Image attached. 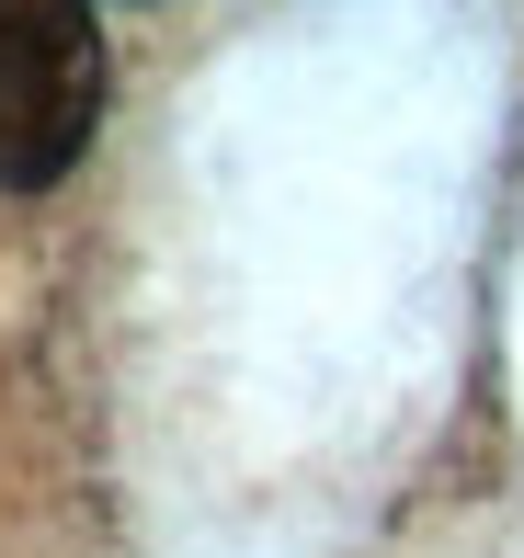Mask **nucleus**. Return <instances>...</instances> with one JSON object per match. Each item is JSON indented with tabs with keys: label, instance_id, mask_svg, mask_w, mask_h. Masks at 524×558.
<instances>
[{
	"label": "nucleus",
	"instance_id": "nucleus-1",
	"mask_svg": "<svg viewBox=\"0 0 524 558\" xmlns=\"http://www.w3.org/2000/svg\"><path fill=\"white\" fill-rule=\"evenodd\" d=\"M92 125H103L92 0H0V194L69 183Z\"/></svg>",
	"mask_w": 524,
	"mask_h": 558
}]
</instances>
